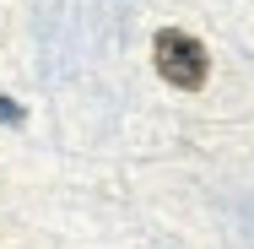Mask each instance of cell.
I'll return each instance as SVG.
<instances>
[{
  "mask_svg": "<svg viewBox=\"0 0 254 249\" xmlns=\"http://www.w3.org/2000/svg\"><path fill=\"white\" fill-rule=\"evenodd\" d=\"M152 60H157V76H162L168 87H184V92H200L205 87L211 60H205V44L195 38V33L162 27V33L152 38Z\"/></svg>",
  "mask_w": 254,
  "mask_h": 249,
  "instance_id": "6da1fadb",
  "label": "cell"
},
{
  "mask_svg": "<svg viewBox=\"0 0 254 249\" xmlns=\"http://www.w3.org/2000/svg\"><path fill=\"white\" fill-rule=\"evenodd\" d=\"M0 119H5V125H22V108H16L11 98H0Z\"/></svg>",
  "mask_w": 254,
  "mask_h": 249,
  "instance_id": "7a4b0ae2",
  "label": "cell"
}]
</instances>
